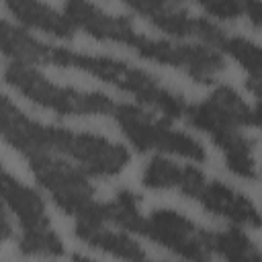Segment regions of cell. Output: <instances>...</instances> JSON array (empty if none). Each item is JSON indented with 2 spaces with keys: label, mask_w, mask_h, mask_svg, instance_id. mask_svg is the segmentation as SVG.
<instances>
[{
  "label": "cell",
  "mask_w": 262,
  "mask_h": 262,
  "mask_svg": "<svg viewBox=\"0 0 262 262\" xmlns=\"http://www.w3.org/2000/svg\"><path fill=\"white\" fill-rule=\"evenodd\" d=\"M0 199L12 209V213H16L18 221L23 223V229H37L49 225L41 196L27 184L18 182L2 166H0Z\"/></svg>",
  "instance_id": "cell-12"
},
{
  "label": "cell",
  "mask_w": 262,
  "mask_h": 262,
  "mask_svg": "<svg viewBox=\"0 0 262 262\" xmlns=\"http://www.w3.org/2000/svg\"><path fill=\"white\" fill-rule=\"evenodd\" d=\"M209 14L219 18L248 16L256 27L260 25V2L258 0H196Z\"/></svg>",
  "instance_id": "cell-21"
},
{
  "label": "cell",
  "mask_w": 262,
  "mask_h": 262,
  "mask_svg": "<svg viewBox=\"0 0 262 262\" xmlns=\"http://www.w3.org/2000/svg\"><path fill=\"white\" fill-rule=\"evenodd\" d=\"M137 233L188 260H205L211 256L207 231L170 209H156L147 217H141Z\"/></svg>",
  "instance_id": "cell-8"
},
{
  "label": "cell",
  "mask_w": 262,
  "mask_h": 262,
  "mask_svg": "<svg viewBox=\"0 0 262 262\" xmlns=\"http://www.w3.org/2000/svg\"><path fill=\"white\" fill-rule=\"evenodd\" d=\"M123 2L129 4L135 12L143 14L147 20H151L158 29L174 37H194L209 43L211 47H219V43L225 37V33L217 25L192 16L190 12L172 4L170 0H123Z\"/></svg>",
  "instance_id": "cell-9"
},
{
  "label": "cell",
  "mask_w": 262,
  "mask_h": 262,
  "mask_svg": "<svg viewBox=\"0 0 262 262\" xmlns=\"http://www.w3.org/2000/svg\"><path fill=\"white\" fill-rule=\"evenodd\" d=\"M10 12L27 27L45 31L59 39H72L74 25L66 14H59L57 10L49 8L41 0H6Z\"/></svg>",
  "instance_id": "cell-14"
},
{
  "label": "cell",
  "mask_w": 262,
  "mask_h": 262,
  "mask_svg": "<svg viewBox=\"0 0 262 262\" xmlns=\"http://www.w3.org/2000/svg\"><path fill=\"white\" fill-rule=\"evenodd\" d=\"M63 14L72 20L74 27L84 29L88 35L104 41H115L127 45L129 37L135 33L133 25L125 16H113L96 8L88 0H68Z\"/></svg>",
  "instance_id": "cell-11"
},
{
  "label": "cell",
  "mask_w": 262,
  "mask_h": 262,
  "mask_svg": "<svg viewBox=\"0 0 262 262\" xmlns=\"http://www.w3.org/2000/svg\"><path fill=\"white\" fill-rule=\"evenodd\" d=\"M127 47L135 49L137 55L160 61L178 70H184L196 82L207 84L217 72L223 70V55L213 47L190 45V43H174L168 39H149L139 35L137 31L127 41Z\"/></svg>",
  "instance_id": "cell-7"
},
{
  "label": "cell",
  "mask_w": 262,
  "mask_h": 262,
  "mask_svg": "<svg viewBox=\"0 0 262 262\" xmlns=\"http://www.w3.org/2000/svg\"><path fill=\"white\" fill-rule=\"evenodd\" d=\"M4 80L33 102L59 115H111L115 102L100 92H82L49 82L31 63L14 61L6 68Z\"/></svg>",
  "instance_id": "cell-4"
},
{
  "label": "cell",
  "mask_w": 262,
  "mask_h": 262,
  "mask_svg": "<svg viewBox=\"0 0 262 262\" xmlns=\"http://www.w3.org/2000/svg\"><path fill=\"white\" fill-rule=\"evenodd\" d=\"M219 47L229 53L235 61L242 63V68H246V72H250L252 76V90L258 94L260 90V49L258 45H254L252 41L244 39V37H223V41L219 43Z\"/></svg>",
  "instance_id": "cell-19"
},
{
  "label": "cell",
  "mask_w": 262,
  "mask_h": 262,
  "mask_svg": "<svg viewBox=\"0 0 262 262\" xmlns=\"http://www.w3.org/2000/svg\"><path fill=\"white\" fill-rule=\"evenodd\" d=\"M196 199L207 211L225 217L237 225H252L258 227L260 225V217L256 207L252 205V201H248L242 192L233 190L231 186L219 182V180H207L199 186L196 194L192 196Z\"/></svg>",
  "instance_id": "cell-10"
},
{
  "label": "cell",
  "mask_w": 262,
  "mask_h": 262,
  "mask_svg": "<svg viewBox=\"0 0 262 262\" xmlns=\"http://www.w3.org/2000/svg\"><path fill=\"white\" fill-rule=\"evenodd\" d=\"M207 244L211 254H219L227 260L235 262H258L260 254L254 242L239 229H227V231H207Z\"/></svg>",
  "instance_id": "cell-17"
},
{
  "label": "cell",
  "mask_w": 262,
  "mask_h": 262,
  "mask_svg": "<svg viewBox=\"0 0 262 262\" xmlns=\"http://www.w3.org/2000/svg\"><path fill=\"white\" fill-rule=\"evenodd\" d=\"M10 235H12V225H10L6 213H4V209H2V205H0V242L8 239Z\"/></svg>",
  "instance_id": "cell-22"
},
{
  "label": "cell",
  "mask_w": 262,
  "mask_h": 262,
  "mask_svg": "<svg viewBox=\"0 0 262 262\" xmlns=\"http://www.w3.org/2000/svg\"><path fill=\"white\" fill-rule=\"evenodd\" d=\"M104 219L106 223H117L129 231L137 233V227L141 223V213H139V199L131 190H117L111 201L104 203Z\"/></svg>",
  "instance_id": "cell-18"
},
{
  "label": "cell",
  "mask_w": 262,
  "mask_h": 262,
  "mask_svg": "<svg viewBox=\"0 0 262 262\" xmlns=\"http://www.w3.org/2000/svg\"><path fill=\"white\" fill-rule=\"evenodd\" d=\"M0 137L27 158L43 154H66L92 176L117 174L127 151L123 145L113 143L94 133H74L70 129L41 125L20 113L6 96L0 94Z\"/></svg>",
  "instance_id": "cell-1"
},
{
  "label": "cell",
  "mask_w": 262,
  "mask_h": 262,
  "mask_svg": "<svg viewBox=\"0 0 262 262\" xmlns=\"http://www.w3.org/2000/svg\"><path fill=\"white\" fill-rule=\"evenodd\" d=\"M18 250L29 256H59L63 254V244L55 235V231L47 227L23 229L18 239Z\"/></svg>",
  "instance_id": "cell-20"
},
{
  "label": "cell",
  "mask_w": 262,
  "mask_h": 262,
  "mask_svg": "<svg viewBox=\"0 0 262 262\" xmlns=\"http://www.w3.org/2000/svg\"><path fill=\"white\" fill-rule=\"evenodd\" d=\"M111 117L121 125L123 133L131 141V145L139 151L147 149H162L168 154L184 156L194 162L205 160V149L203 145L192 139L190 135L172 129L166 121L154 119L149 113L135 104H117L113 106Z\"/></svg>",
  "instance_id": "cell-6"
},
{
  "label": "cell",
  "mask_w": 262,
  "mask_h": 262,
  "mask_svg": "<svg viewBox=\"0 0 262 262\" xmlns=\"http://www.w3.org/2000/svg\"><path fill=\"white\" fill-rule=\"evenodd\" d=\"M51 63L59 68H78L84 70L129 94H133L143 104L154 106L160 111L166 119H180L186 111V100L162 86L151 74L137 70L125 61L104 57V55H88V53H76L70 49L53 47Z\"/></svg>",
  "instance_id": "cell-2"
},
{
  "label": "cell",
  "mask_w": 262,
  "mask_h": 262,
  "mask_svg": "<svg viewBox=\"0 0 262 262\" xmlns=\"http://www.w3.org/2000/svg\"><path fill=\"white\" fill-rule=\"evenodd\" d=\"M76 235L84 244H88L90 248L115 254L119 258H127V260H141V258H145V252L141 250L139 244H135L129 235H125L121 231L106 229L104 223L76 221Z\"/></svg>",
  "instance_id": "cell-15"
},
{
  "label": "cell",
  "mask_w": 262,
  "mask_h": 262,
  "mask_svg": "<svg viewBox=\"0 0 262 262\" xmlns=\"http://www.w3.org/2000/svg\"><path fill=\"white\" fill-rule=\"evenodd\" d=\"M205 182V174L194 166H178L164 158H154L143 170V184L149 188H176L186 196H194Z\"/></svg>",
  "instance_id": "cell-13"
},
{
  "label": "cell",
  "mask_w": 262,
  "mask_h": 262,
  "mask_svg": "<svg viewBox=\"0 0 262 262\" xmlns=\"http://www.w3.org/2000/svg\"><path fill=\"white\" fill-rule=\"evenodd\" d=\"M39 184L51 194L55 205L84 223H106L104 203L94 201V190L82 170L53 158L51 154L29 158Z\"/></svg>",
  "instance_id": "cell-3"
},
{
  "label": "cell",
  "mask_w": 262,
  "mask_h": 262,
  "mask_svg": "<svg viewBox=\"0 0 262 262\" xmlns=\"http://www.w3.org/2000/svg\"><path fill=\"white\" fill-rule=\"evenodd\" d=\"M0 53L23 63H51L53 47L37 41L27 31L0 18Z\"/></svg>",
  "instance_id": "cell-16"
},
{
  "label": "cell",
  "mask_w": 262,
  "mask_h": 262,
  "mask_svg": "<svg viewBox=\"0 0 262 262\" xmlns=\"http://www.w3.org/2000/svg\"><path fill=\"white\" fill-rule=\"evenodd\" d=\"M182 119H186L192 127L205 131L223 151L244 137L239 133L242 127L258 125V111L248 106L233 88L219 86L205 102L186 104Z\"/></svg>",
  "instance_id": "cell-5"
}]
</instances>
